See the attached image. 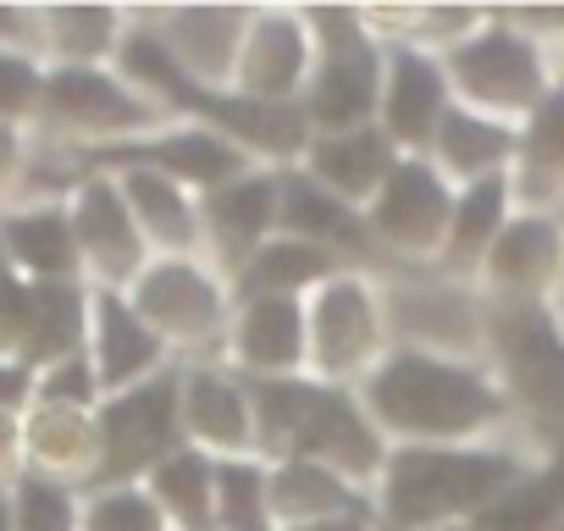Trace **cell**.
Instances as JSON below:
<instances>
[{
	"label": "cell",
	"instance_id": "5b68a950",
	"mask_svg": "<svg viewBox=\"0 0 564 531\" xmlns=\"http://www.w3.org/2000/svg\"><path fill=\"white\" fill-rule=\"evenodd\" d=\"M443 73L454 84V100L520 128L558 84V67L547 56V40L531 23H509V18H481L448 56Z\"/></svg>",
	"mask_w": 564,
	"mask_h": 531
},
{
	"label": "cell",
	"instance_id": "d4e9b609",
	"mask_svg": "<svg viewBox=\"0 0 564 531\" xmlns=\"http://www.w3.org/2000/svg\"><path fill=\"white\" fill-rule=\"evenodd\" d=\"M514 144H520V128L492 122V117H481V111H470V106L454 100V111L443 117L426 161L454 188H465V183H481V177H503L509 161H514Z\"/></svg>",
	"mask_w": 564,
	"mask_h": 531
},
{
	"label": "cell",
	"instance_id": "f1b7e54d",
	"mask_svg": "<svg viewBox=\"0 0 564 531\" xmlns=\"http://www.w3.org/2000/svg\"><path fill=\"white\" fill-rule=\"evenodd\" d=\"M34 34H40V51H51L62 67H100V62H117L128 18L106 7H51V12H34Z\"/></svg>",
	"mask_w": 564,
	"mask_h": 531
},
{
	"label": "cell",
	"instance_id": "f546056e",
	"mask_svg": "<svg viewBox=\"0 0 564 531\" xmlns=\"http://www.w3.org/2000/svg\"><path fill=\"white\" fill-rule=\"evenodd\" d=\"M210 531H276L265 459H216V525Z\"/></svg>",
	"mask_w": 564,
	"mask_h": 531
},
{
	"label": "cell",
	"instance_id": "8d00e7d4",
	"mask_svg": "<svg viewBox=\"0 0 564 531\" xmlns=\"http://www.w3.org/2000/svg\"><path fill=\"white\" fill-rule=\"evenodd\" d=\"M558 73H564V67H558Z\"/></svg>",
	"mask_w": 564,
	"mask_h": 531
},
{
	"label": "cell",
	"instance_id": "2e32d148",
	"mask_svg": "<svg viewBox=\"0 0 564 531\" xmlns=\"http://www.w3.org/2000/svg\"><path fill=\"white\" fill-rule=\"evenodd\" d=\"M276 205H282V172L254 166L238 183L216 188L199 199V232H205V260L221 278H238L254 260L265 238H276Z\"/></svg>",
	"mask_w": 564,
	"mask_h": 531
},
{
	"label": "cell",
	"instance_id": "5bb4252c",
	"mask_svg": "<svg viewBox=\"0 0 564 531\" xmlns=\"http://www.w3.org/2000/svg\"><path fill=\"white\" fill-rule=\"evenodd\" d=\"M100 166H150L172 183H183L188 194H216L227 183H238L243 172H254L260 161L249 150H238L227 133L216 128H199V122H172L150 139H133V144H117L106 155H95Z\"/></svg>",
	"mask_w": 564,
	"mask_h": 531
},
{
	"label": "cell",
	"instance_id": "d6986e66",
	"mask_svg": "<svg viewBox=\"0 0 564 531\" xmlns=\"http://www.w3.org/2000/svg\"><path fill=\"white\" fill-rule=\"evenodd\" d=\"M89 366L100 377V393H128L150 377H161L166 366H177L166 355V344L139 322V311L128 305V294L111 289H89Z\"/></svg>",
	"mask_w": 564,
	"mask_h": 531
},
{
	"label": "cell",
	"instance_id": "836d02e7",
	"mask_svg": "<svg viewBox=\"0 0 564 531\" xmlns=\"http://www.w3.org/2000/svg\"><path fill=\"white\" fill-rule=\"evenodd\" d=\"M23 166V144H18V128L12 122H0V177L18 172Z\"/></svg>",
	"mask_w": 564,
	"mask_h": 531
},
{
	"label": "cell",
	"instance_id": "9a60e30c",
	"mask_svg": "<svg viewBox=\"0 0 564 531\" xmlns=\"http://www.w3.org/2000/svg\"><path fill=\"white\" fill-rule=\"evenodd\" d=\"M311 62H316V40L305 12H249L232 89L260 106H300L311 84Z\"/></svg>",
	"mask_w": 564,
	"mask_h": 531
},
{
	"label": "cell",
	"instance_id": "9c48e42d",
	"mask_svg": "<svg viewBox=\"0 0 564 531\" xmlns=\"http://www.w3.org/2000/svg\"><path fill=\"white\" fill-rule=\"evenodd\" d=\"M305 322H311V366H305V377L333 382V388H360L393 349L382 283L371 272H344V278L322 283L305 300Z\"/></svg>",
	"mask_w": 564,
	"mask_h": 531
},
{
	"label": "cell",
	"instance_id": "603a6c76",
	"mask_svg": "<svg viewBox=\"0 0 564 531\" xmlns=\"http://www.w3.org/2000/svg\"><path fill=\"white\" fill-rule=\"evenodd\" d=\"M509 188H514V210H531V216L564 210V73H558L553 95L520 122Z\"/></svg>",
	"mask_w": 564,
	"mask_h": 531
},
{
	"label": "cell",
	"instance_id": "6da1fadb",
	"mask_svg": "<svg viewBox=\"0 0 564 531\" xmlns=\"http://www.w3.org/2000/svg\"><path fill=\"white\" fill-rule=\"evenodd\" d=\"M355 393L388 448H459V443L520 437L514 410L487 360L393 344L388 360Z\"/></svg>",
	"mask_w": 564,
	"mask_h": 531
},
{
	"label": "cell",
	"instance_id": "52a82bcc",
	"mask_svg": "<svg viewBox=\"0 0 564 531\" xmlns=\"http://www.w3.org/2000/svg\"><path fill=\"white\" fill-rule=\"evenodd\" d=\"M128 305L166 344V355H177V366L221 360L238 311L232 283L210 260H150L139 283L128 289Z\"/></svg>",
	"mask_w": 564,
	"mask_h": 531
},
{
	"label": "cell",
	"instance_id": "8992f818",
	"mask_svg": "<svg viewBox=\"0 0 564 531\" xmlns=\"http://www.w3.org/2000/svg\"><path fill=\"white\" fill-rule=\"evenodd\" d=\"M311 84L300 95V111L311 133H355L377 122L382 106V40L366 23V12H338V7H311Z\"/></svg>",
	"mask_w": 564,
	"mask_h": 531
},
{
	"label": "cell",
	"instance_id": "d590c367",
	"mask_svg": "<svg viewBox=\"0 0 564 531\" xmlns=\"http://www.w3.org/2000/svg\"><path fill=\"white\" fill-rule=\"evenodd\" d=\"M443 531H476V525H443Z\"/></svg>",
	"mask_w": 564,
	"mask_h": 531
},
{
	"label": "cell",
	"instance_id": "30bf717a",
	"mask_svg": "<svg viewBox=\"0 0 564 531\" xmlns=\"http://www.w3.org/2000/svg\"><path fill=\"white\" fill-rule=\"evenodd\" d=\"M100 432V487H139L166 454H177L183 437V366H166L161 377L111 393L95 410Z\"/></svg>",
	"mask_w": 564,
	"mask_h": 531
},
{
	"label": "cell",
	"instance_id": "ffe728a7",
	"mask_svg": "<svg viewBox=\"0 0 564 531\" xmlns=\"http://www.w3.org/2000/svg\"><path fill=\"white\" fill-rule=\"evenodd\" d=\"M144 23L161 34V45L172 51V62H177L194 84H205V89H232L249 12H238V7H183V12L144 18Z\"/></svg>",
	"mask_w": 564,
	"mask_h": 531
},
{
	"label": "cell",
	"instance_id": "3957f363",
	"mask_svg": "<svg viewBox=\"0 0 564 531\" xmlns=\"http://www.w3.org/2000/svg\"><path fill=\"white\" fill-rule=\"evenodd\" d=\"M249 399H254V432L265 465L311 459L338 470L360 492L377 487L388 465V443L355 388H333L316 377H276V382H249Z\"/></svg>",
	"mask_w": 564,
	"mask_h": 531
},
{
	"label": "cell",
	"instance_id": "277c9868",
	"mask_svg": "<svg viewBox=\"0 0 564 531\" xmlns=\"http://www.w3.org/2000/svg\"><path fill=\"white\" fill-rule=\"evenodd\" d=\"M487 366L520 437L542 459L564 454V322L547 305H487Z\"/></svg>",
	"mask_w": 564,
	"mask_h": 531
},
{
	"label": "cell",
	"instance_id": "8fae6325",
	"mask_svg": "<svg viewBox=\"0 0 564 531\" xmlns=\"http://www.w3.org/2000/svg\"><path fill=\"white\" fill-rule=\"evenodd\" d=\"M454 199L459 188L426 161V155H399L382 194L366 205V227L393 266H437L443 243H448V221H454Z\"/></svg>",
	"mask_w": 564,
	"mask_h": 531
},
{
	"label": "cell",
	"instance_id": "4dcf8cb0",
	"mask_svg": "<svg viewBox=\"0 0 564 531\" xmlns=\"http://www.w3.org/2000/svg\"><path fill=\"white\" fill-rule=\"evenodd\" d=\"M78 531H172L144 487H100L78 503Z\"/></svg>",
	"mask_w": 564,
	"mask_h": 531
},
{
	"label": "cell",
	"instance_id": "e575fe53",
	"mask_svg": "<svg viewBox=\"0 0 564 531\" xmlns=\"http://www.w3.org/2000/svg\"><path fill=\"white\" fill-rule=\"evenodd\" d=\"M300 531H371V514H338V520H316V525H300Z\"/></svg>",
	"mask_w": 564,
	"mask_h": 531
},
{
	"label": "cell",
	"instance_id": "ac0fdd59",
	"mask_svg": "<svg viewBox=\"0 0 564 531\" xmlns=\"http://www.w3.org/2000/svg\"><path fill=\"white\" fill-rule=\"evenodd\" d=\"M221 366H232L243 382H276V377H305L311 366V322L305 300H238Z\"/></svg>",
	"mask_w": 564,
	"mask_h": 531
},
{
	"label": "cell",
	"instance_id": "484cf974",
	"mask_svg": "<svg viewBox=\"0 0 564 531\" xmlns=\"http://www.w3.org/2000/svg\"><path fill=\"white\" fill-rule=\"evenodd\" d=\"M514 221V188H509V172L503 177H481V183H465L459 199H454V221H448V243H443V272L448 278H465L476 283L487 249L498 243V232Z\"/></svg>",
	"mask_w": 564,
	"mask_h": 531
},
{
	"label": "cell",
	"instance_id": "d6a6232c",
	"mask_svg": "<svg viewBox=\"0 0 564 531\" xmlns=\"http://www.w3.org/2000/svg\"><path fill=\"white\" fill-rule=\"evenodd\" d=\"M40 95H45V73L23 51L0 45V122L40 117Z\"/></svg>",
	"mask_w": 564,
	"mask_h": 531
},
{
	"label": "cell",
	"instance_id": "e0dca14e",
	"mask_svg": "<svg viewBox=\"0 0 564 531\" xmlns=\"http://www.w3.org/2000/svg\"><path fill=\"white\" fill-rule=\"evenodd\" d=\"M183 437H188V448H199L210 459H260L254 399L232 366H221V360L183 366Z\"/></svg>",
	"mask_w": 564,
	"mask_h": 531
},
{
	"label": "cell",
	"instance_id": "4316f807",
	"mask_svg": "<svg viewBox=\"0 0 564 531\" xmlns=\"http://www.w3.org/2000/svg\"><path fill=\"white\" fill-rule=\"evenodd\" d=\"M0 249L34 283H78V243L67 205H23L0 221Z\"/></svg>",
	"mask_w": 564,
	"mask_h": 531
},
{
	"label": "cell",
	"instance_id": "1f68e13d",
	"mask_svg": "<svg viewBox=\"0 0 564 531\" xmlns=\"http://www.w3.org/2000/svg\"><path fill=\"white\" fill-rule=\"evenodd\" d=\"M12 531H78V492L45 476H23L12 487Z\"/></svg>",
	"mask_w": 564,
	"mask_h": 531
},
{
	"label": "cell",
	"instance_id": "4fadbf2b",
	"mask_svg": "<svg viewBox=\"0 0 564 531\" xmlns=\"http://www.w3.org/2000/svg\"><path fill=\"white\" fill-rule=\"evenodd\" d=\"M448 111H454V84L443 73V56H432V51H421L410 40H382V106H377V128L404 155H426Z\"/></svg>",
	"mask_w": 564,
	"mask_h": 531
},
{
	"label": "cell",
	"instance_id": "7402d4cb",
	"mask_svg": "<svg viewBox=\"0 0 564 531\" xmlns=\"http://www.w3.org/2000/svg\"><path fill=\"white\" fill-rule=\"evenodd\" d=\"M144 243L155 260H205V232H199V194L183 183L150 172V166H122L117 177Z\"/></svg>",
	"mask_w": 564,
	"mask_h": 531
},
{
	"label": "cell",
	"instance_id": "83f0119b",
	"mask_svg": "<svg viewBox=\"0 0 564 531\" xmlns=\"http://www.w3.org/2000/svg\"><path fill=\"white\" fill-rule=\"evenodd\" d=\"M139 487L155 498V509L166 514L172 531H210L216 525V459L210 454H199V448L183 443Z\"/></svg>",
	"mask_w": 564,
	"mask_h": 531
},
{
	"label": "cell",
	"instance_id": "cb8c5ba5",
	"mask_svg": "<svg viewBox=\"0 0 564 531\" xmlns=\"http://www.w3.org/2000/svg\"><path fill=\"white\" fill-rule=\"evenodd\" d=\"M355 272V266L322 243H305V238H289V232H276L254 249V260L243 266V272L232 278V300H311L322 283Z\"/></svg>",
	"mask_w": 564,
	"mask_h": 531
},
{
	"label": "cell",
	"instance_id": "7c38bea8",
	"mask_svg": "<svg viewBox=\"0 0 564 531\" xmlns=\"http://www.w3.org/2000/svg\"><path fill=\"white\" fill-rule=\"evenodd\" d=\"M67 221H73V243H78V272H89L95 289L128 294L139 283V272L155 260L117 177H84L73 183L67 199Z\"/></svg>",
	"mask_w": 564,
	"mask_h": 531
},
{
	"label": "cell",
	"instance_id": "ba28073f",
	"mask_svg": "<svg viewBox=\"0 0 564 531\" xmlns=\"http://www.w3.org/2000/svg\"><path fill=\"white\" fill-rule=\"evenodd\" d=\"M40 117L56 133L62 150H73V155L89 150V161L117 150V144H133V139H150V133L172 128V117L155 100H144L128 78H117L106 67H56V73H45Z\"/></svg>",
	"mask_w": 564,
	"mask_h": 531
},
{
	"label": "cell",
	"instance_id": "7a4b0ae2",
	"mask_svg": "<svg viewBox=\"0 0 564 531\" xmlns=\"http://www.w3.org/2000/svg\"><path fill=\"white\" fill-rule=\"evenodd\" d=\"M542 454L520 437L459 448H388L371 487V531H443L476 525Z\"/></svg>",
	"mask_w": 564,
	"mask_h": 531
},
{
	"label": "cell",
	"instance_id": "44dd1931",
	"mask_svg": "<svg viewBox=\"0 0 564 531\" xmlns=\"http://www.w3.org/2000/svg\"><path fill=\"white\" fill-rule=\"evenodd\" d=\"M399 155L404 150L371 122V128H355V133H316L305 161H300V172L366 216V205L382 194V183H388Z\"/></svg>",
	"mask_w": 564,
	"mask_h": 531
}]
</instances>
